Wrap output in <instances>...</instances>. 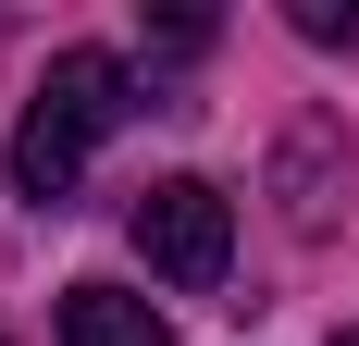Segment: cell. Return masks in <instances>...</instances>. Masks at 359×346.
Returning <instances> with one entry per match:
<instances>
[{
  "instance_id": "cell-1",
  "label": "cell",
  "mask_w": 359,
  "mask_h": 346,
  "mask_svg": "<svg viewBox=\"0 0 359 346\" xmlns=\"http://www.w3.org/2000/svg\"><path fill=\"white\" fill-rule=\"evenodd\" d=\"M124 62L111 50H62V62L37 74V99H25V137H13V186H25L37 210H62L74 186H87V161H100V137L124 124Z\"/></svg>"
},
{
  "instance_id": "cell-2",
  "label": "cell",
  "mask_w": 359,
  "mask_h": 346,
  "mask_svg": "<svg viewBox=\"0 0 359 346\" xmlns=\"http://www.w3.org/2000/svg\"><path fill=\"white\" fill-rule=\"evenodd\" d=\"M124 235H137V260H149L161 284L211 297L223 260H236V210H223V186H198V173H161V186L137 198V223H124Z\"/></svg>"
},
{
  "instance_id": "cell-3",
  "label": "cell",
  "mask_w": 359,
  "mask_h": 346,
  "mask_svg": "<svg viewBox=\"0 0 359 346\" xmlns=\"http://www.w3.org/2000/svg\"><path fill=\"white\" fill-rule=\"evenodd\" d=\"M62 346H174V334H161V310L124 297V284H74L62 297Z\"/></svg>"
},
{
  "instance_id": "cell-4",
  "label": "cell",
  "mask_w": 359,
  "mask_h": 346,
  "mask_svg": "<svg viewBox=\"0 0 359 346\" xmlns=\"http://www.w3.org/2000/svg\"><path fill=\"white\" fill-rule=\"evenodd\" d=\"M323 124H297V137H285V210H297V223H310V235H323V223H334V186H323Z\"/></svg>"
},
{
  "instance_id": "cell-5",
  "label": "cell",
  "mask_w": 359,
  "mask_h": 346,
  "mask_svg": "<svg viewBox=\"0 0 359 346\" xmlns=\"http://www.w3.org/2000/svg\"><path fill=\"white\" fill-rule=\"evenodd\" d=\"M285 25L310 50H359V0H285Z\"/></svg>"
},
{
  "instance_id": "cell-6",
  "label": "cell",
  "mask_w": 359,
  "mask_h": 346,
  "mask_svg": "<svg viewBox=\"0 0 359 346\" xmlns=\"http://www.w3.org/2000/svg\"><path fill=\"white\" fill-rule=\"evenodd\" d=\"M334 346H359V334H334Z\"/></svg>"
}]
</instances>
